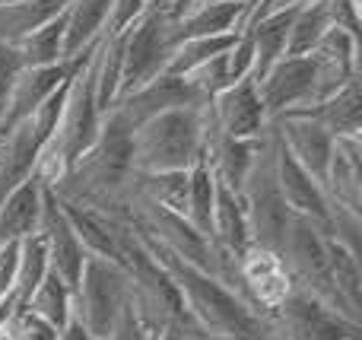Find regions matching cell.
Segmentation results:
<instances>
[{"instance_id":"32","label":"cell","mask_w":362,"mask_h":340,"mask_svg":"<svg viewBox=\"0 0 362 340\" xmlns=\"http://www.w3.org/2000/svg\"><path fill=\"white\" fill-rule=\"evenodd\" d=\"M235 35H238V32H229V35H210V38H187V42H178L163 74H172V76H187V74H194V70L204 67L206 61H213V57L226 54V51L232 48V42H235Z\"/></svg>"},{"instance_id":"13","label":"cell","mask_w":362,"mask_h":340,"mask_svg":"<svg viewBox=\"0 0 362 340\" xmlns=\"http://www.w3.org/2000/svg\"><path fill=\"white\" fill-rule=\"evenodd\" d=\"M210 118L216 131L232 140H257L267 134V115H264L257 86L248 76L226 86L210 102Z\"/></svg>"},{"instance_id":"11","label":"cell","mask_w":362,"mask_h":340,"mask_svg":"<svg viewBox=\"0 0 362 340\" xmlns=\"http://www.w3.org/2000/svg\"><path fill=\"white\" fill-rule=\"evenodd\" d=\"M267 124L280 115L302 112L315 102V70L308 57H283L255 83Z\"/></svg>"},{"instance_id":"22","label":"cell","mask_w":362,"mask_h":340,"mask_svg":"<svg viewBox=\"0 0 362 340\" xmlns=\"http://www.w3.org/2000/svg\"><path fill=\"white\" fill-rule=\"evenodd\" d=\"M210 242L216 252L238 254L248 239V220H245V207L232 188L216 182V197H213V223H210Z\"/></svg>"},{"instance_id":"44","label":"cell","mask_w":362,"mask_h":340,"mask_svg":"<svg viewBox=\"0 0 362 340\" xmlns=\"http://www.w3.org/2000/svg\"><path fill=\"white\" fill-rule=\"evenodd\" d=\"M57 340H99V337H93L80 322H76L74 315H70V322L64 324L61 331H57Z\"/></svg>"},{"instance_id":"6","label":"cell","mask_w":362,"mask_h":340,"mask_svg":"<svg viewBox=\"0 0 362 340\" xmlns=\"http://www.w3.org/2000/svg\"><path fill=\"white\" fill-rule=\"evenodd\" d=\"M238 201L245 207V220H248V239L251 245L270 248V252H280L286 226L293 220L286 201L280 194V184H276V163H274V134L261 137L255 153V163H251L248 175H245L242 188H238Z\"/></svg>"},{"instance_id":"15","label":"cell","mask_w":362,"mask_h":340,"mask_svg":"<svg viewBox=\"0 0 362 340\" xmlns=\"http://www.w3.org/2000/svg\"><path fill=\"white\" fill-rule=\"evenodd\" d=\"M270 131L276 134V140L283 143V150L308 172L318 184H325L327 175V159L334 150V137L325 131L321 124H315L305 115H280V118L270 121Z\"/></svg>"},{"instance_id":"3","label":"cell","mask_w":362,"mask_h":340,"mask_svg":"<svg viewBox=\"0 0 362 340\" xmlns=\"http://www.w3.org/2000/svg\"><path fill=\"white\" fill-rule=\"evenodd\" d=\"M210 105V102H206ZM206 105L175 108L134 127L131 163L134 172H187L204 156Z\"/></svg>"},{"instance_id":"16","label":"cell","mask_w":362,"mask_h":340,"mask_svg":"<svg viewBox=\"0 0 362 340\" xmlns=\"http://www.w3.org/2000/svg\"><path fill=\"white\" fill-rule=\"evenodd\" d=\"M200 105V99L194 95L191 83L185 76H172V74H159L150 83L137 86L134 93H127L124 99H118L115 112L124 115V121L131 127L144 124V121L156 118V115L175 112V108H194Z\"/></svg>"},{"instance_id":"30","label":"cell","mask_w":362,"mask_h":340,"mask_svg":"<svg viewBox=\"0 0 362 340\" xmlns=\"http://www.w3.org/2000/svg\"><path fill=\"white\" fill-rule=\"evenodd\" d=\"M64 29H67V19L61 13L57 19H51L32 35H25L19 45H13L19 54V64L23 67H48V64L67 61V54H64Z\"/></svg>"},{"instance_id":"17","label":"cell","mask_w":362,"mask_h":340,"mask_svg":"<svg viewBox=\"0 0 362 340\" xmlns=\"http://www.w3.org/2000/svg\"><path fill=\"white\" fill-rule=\"evenodd\" d=\"M38 233H42L45 245H48V267L51 274L64 280L74 293V286L80 283L83 264H86V252H83L80 239L74 235V229L67 226L61 207H57L54 194L45 188L42 194V216H38Z\"/></svg>"},{"instance_id":"26","label":"cell","mask_w":362,"mask_h":340,"mask_svg":"<svg viewBox=\"0 0 362 340\" xmlns=\"http://www.w3.org/2000/svg\"><path fill=\"white\" fill-rule=\"evenodd\" d=\"M127 191L169 213H187V172H134Z\"/></svg>"},{"instance_id":"25","label":"cell","mask_w":362,"mask_h":340,"mask_svg":"<svg viewBox=\"0 0 362 340\" xmlns=\"http://www.w3.org/2000/svg\"><path fill=\"white\" fill-rule=\"evenodd\" d=\"M70 0H25V4H0V42L19 45L25 35L42 29L67 10Z\"/></svg>"},{"instance_id":"42","label":"cell","mask_w":362,"mask_h":340,"mask_svg":"<svg viewBox=\"0 0 362 340\" xmlns=\"http://www.w3.org/2000/svg\"><path fill=\"white\" fill-rule=\"evenodd\" d=\"M197 4H204V0H156V6H163L165 16L175 23V19H181L185 13H191Z\"/></svg>"},{"instance_id":"1","label":"cell","mask_w":362,"mask_h":340,"mask_svg":"<svg viewBox=\"0 0 362 340\" xmlns=\"http://www.w3.org/2000/svg\"><path fill=\"white\" fill-rule=\"evenodd\" d=\"M131 134L134 127L124 121V115L112 108L102 118L99 137L93 140V146L48 191L57 201L76 204V207L95 210V213L118 210L124 204L127 188H131V175H134Z\"/></svg>"},{"instance_id":"19","label":"cell","mask_w":362,"mask_h":340,"mask_svg":"<svg viewBox=\"0 0 362 340\" xmlns=\"http://www.w3.org/2000/svg\"><path fill=\"white\" fill-rule=\"evenodd\" d=\"M293 115V112H289ZM296 115H305L315 124H321L334 140L337 137H362V76L353 83H346L340 93H334L331 99L308 105Z\"/></svg>"},{"instance_id":"33","label":"cell","mask_w":362,"mask_h":340,"mask_svg":"<svg viewBox=\"0 0 362 340\" xmlns=\"http://www.w3.org/2000/svg\"><path fill=\"white\" fill-rule=\"evenodd\" d=\"M325 248H327V264H331V277L337 283L340 296L353 305L356 312H362V264L359 254H353L350 248H344L340 242H334L325 233Z\"/></svg>"},{"instance_id":"7","label":"cell","mask_w":362,"mask_h":340,"mask_svg":"<svg viewBox=\"0 0 362 340\" xmlns=\"http://www.w3.org/2000/svg\"><path fill=\"white\" fill-rule=\"evenodd\" d=\"M175 23L165 16L163 6L150 4L146 13L131 23L121 35V86L118 99H124L127 93H134L137 86L150 83L153 76H159L169 64L172 51H175ZM118 105V102H115Z\"/></svg>"},{"instance_id":"31","label":"cell","mask_w":362,"mask_h":340,"mask_svg":"<svg viewBox=\"0 0 362 340\" xmlns=\"http://www.w3.org/2000/svg\"><path fill=\"white\" fill-rule=\"evenodd\" d=\"M334 29L331 16H327L325 0H315V4L296 10L293 25H289V38H286V57H308L312 48L325 38V32Z\"/></svg>"},{"instance_id":"47","label":"cell","mask_w":362,"mask_h":340,"mask_svg":"<svg viewBox=\"0 0 362 340\" xmlns=\"http://www.w3.org/2000/svg\"><path fill=\"white\" fill-rule=\"evenodd\" d=\"M350 340H362V337H350Z\"/></svg>"},{"instance_id":"2","label":"cell","mask_w":362,"mask_h":340,"mask_svg":"<svg viewBox=\"0 0 362 340\" xmlns=\"http://www.w3.org/2000/svg\"><path fill=\"white\" fill-rule=\"evenodd\" d=\"M134 233H137V229H134ZM140 242H144L153 252V258L165 267V274L172 277L175 290L181 293L187 318H191L200 331H206V334H213V337H226V340H264V318H257L255 312L232 290H226L213 274L185 264L181 258H175V254L165 252V248H159L156 242H150L146 235H140Z\"/></svg>"},{"instance_id":"23","label":"cell","mask_w":362,"mask_h":340,"mask_svg":"<svg viewBox=\"0 0 362 340\" xmlns=\"http://www.w3.org/2000/svg\"><path fill=\"white\" fill-rule=\"evenodd\" d=\"M108 13H112V0H70L67 10H64V19H67L64 54L76 57L80 51L93 48L105 35Z\"/></svg>"},{"instance_id":"38","label":"cell","mask_w":362,"mask_h":340,"mask_svg":"<svg viewBox=\"0 0 362 340\" xmlns=\"http://www.w3.org/2000/svg\"><path fill=\"white\" fill-rule=\"evenodd\" d=\"M315 4V0H251V4H245V13H242V25H238V32L245 29V25L257 23V19L264 16H274V13H286V10H302V6Z\"/></svg>"},{"instance_id":"39","label":"cell","mask_w":362,"mask_h":340,"mask_svg":"<svg viewBox=\"0 0 362 340\" xmlns=\"http://www.w3.org/2000/svg\"><path fill=\"white\" fill-rule=\"evenodd\" d=\"M19 70H23V64H19L16 48H13V45H6V42H0V118H4L6 99H10L13 80H16Z\"/></svg>"},{"instance_id":"48","label":"cell","mask_w":362,"mask_h":340,"mask_svg":"<svg viewBox=\"0 0 362 340\" xmlns=\"http://www.w3.org/2000/svg\"><path fill=\"white\" fill-rule=\"evenodd\" d=\"M150 4H156V0H150Z\"/></svg>"},{"instance_id":"41","label":"cell","mask_w":362,"mask_h":340,"mask_svg":"<svg viewBox=\"0 0 362 340\" xmlns=\"http://www.w3.org/2000/svg\"><path fill=\"white\" fill-rule=\"evenodd\" d=\"M102 340H150V334L140 328V322H137V315L131 312V305H124V312L118 315L115 328L108 331Z\"/></svg>"},{"instance_id":"34","label":"cell","mask_w":362,"mask_h":340,"mask_svg":"<svg viewBox=\"0 0 362 340\" xmlns=\"http://www.w3.org/2000/svg\"><path fill=\"white\" fill-rule=\"evenodd\" d=\"M6 340H57V331L48 322H42L38 315H32L29 309H16L4 324Z\"/></svg>"},{"instance_id":"21","label":"cell","mask_w":362,"mask_h":340,"mask_svg":"<svg viewBox=\"0 0 362 340\" xmlns=\"http://www.w3.org/2000/svg\"><path fill=\"white\" fill-rule=\"evenodd\" d=\"M242 13H245V4H235V0H204L191 13L175 19V32H172L175 45L187 42V38H210V35L238 32Z\"/></svg>"},{"instance_id":"36","label":"cell","mask_w":362,"mask_h":340,"mask_svg":"<svg viewBox=\"0 0 362 340\" xmlns=\"http://www.w3.org/2000/svg\"><path fill=\"white\" fill-rule=\"evenodd\" d=\"M327 6V16H331V25L346 35H353L359 42V29H362V19H359V0H325Z\"/></svg>"},{"instance_id":"40","label":"cell","mask_w":362,"mask_h":340,"mask_svg":"<svg viewBox=\"0 0 362 340\" xmlns=\"http://www.w3.org/2000/svg\"><path fill=\"white\" fill-rule=\"evenodd\" d=\"M16 258H19V242H4V245H0V303H4V299H13ZM13 303H16V299H13Z\"/></svg>"},{"instance_id":"5","label":"cell","mask_w":362,"mask_h":340,"mask_svg":"<svg viewBox=\"0 0 362 340\" xmlns=\"http://www.w3.org/2000/svg\"><path fill=\"white\" fill-rule=\"evenodd\" d=\"M213 277L226 290L235 293L257 318L274 315L283 305V299L293 293V283L286 277L280 252H270V248H261V245H245L238 254L216 252Z\"/></svg>"},{"instance_id":"27","label":"cell","mask_w":362,"mask_h":340,"mask_svg":"<svg viewBox=\"0 0 362 340\" xmlns=\"http://www.w3.org/2000/svg\"><path fill=\"white\" fill-rule=\"evenodd\" d=\"M213 197H216V178L206 163V156H200L197 163L187 169V213L185 220L197 229L204 239H210V223H213Z\"/></svg>"},{"instance_id":"4","label":"cell","mask_w":362,"mask_h":340,"mask_svg":"<svg viewBox=\"0 0 362 340\" xmlns=\"http://www.w3.org/2000/svg\"><path fill=\"white\" fill-rule=\"evenodd\" d=\"M280 261H283V267H286V277H289V283H293V290L318 299L334 315L346 318V322H353V324H362V312H356L340 296L337 283H334V277H331L327 248H325V229L321 226L302 220V216H293L286 226V235H283Z\"/></svg>"},{"instance_id":"9","label":"cell","mask_w":362,"mask_h":340,"mask_svg":"<svg viewBox=\"0 0 362 340\" xmlns=\"http://www.w3.org/2000/svg\"><path fill=\"white\" fill-rule=\"evenodd\" d=\"M362 337V324L334 315L327 305L293 290L274 315L264 318V340H350Z\"/></svg>"},{"instance_id":"28","label":"cell","mask_w":362,"mask_h":340,"mask_svg":"<svg viewBox=\"0 0 362 340\" xmlns=\"http://www.w3.org/2000/svg\"><path fill=\"white\" fill-rule=\"evenodd\" d=\"M48 245H45L42 233H29L25 239H19V258H16V283H13V299L23 309L29 303V296L35 293V286L48 274Z\"/></svg>"},{"instance_id":"43","label":"cell","mask_w":362,"mask_h":340,"mask_svg":"<svg viewBox=\"0 0 362 340\" xmlns=\"http://www.w3.org/2000/svg\"><path fill=\"white\" fill-rule=\"evenodd\" d=\"M194 334H200L197 328H187V324H178V322H172V324H165L163 331H159L153 340H187V337H194ZM206 334V331H204Z\"/></svg>"},{"instance_id":"35","label":"cell","mask_w":362,"mask_h":340,"mask_svg":"<svg viewBox=\"0 0 362 340\" xmlns=\"http://www.w3.org/2000/svg\"><path fill=\"white\" fill-rule=\"evenodd\" d=\"M251 64H255V45H251L248 32H238L232 48L226 51V70H229V83H238L251 76Z\"/></svg>"},{"instance_id":"8","label":"cell","mask_w":362,"mask_h":340,"mask_svg":"<svg viewBox=\"0 0 362 340\" xmlns=\"http://www.w3.org/2000/svg\"><path fill=\"white\" fill-rule=\"evenodd\" d=\"M131 299V280L124 267L105 258L86 254L80 283L74 286V318L93 337H105Z\"/></svg>"},{"instance_id":"24","label":"cell","mask_w":362,"mask_h":340,"mask_svg":"<svg viewBox=\"0 0 362 340\" xmlns=\"http://www.w3.org/2000/svg\"><path fill=\"white\" fill-rule=\"evenodd\" d=\"M293 16H296V10L274 13V16H264L242 29V32H248L251 45H255V64H251V76H248L251 83H257L270 67H276L286 57V38H289Z\"/></svg>"},{"instance_id":"37","label":"cell","mask_w":362,"mask_h":340,"mask_svg":"<svg viewBox=\"0 0 362 340\" xmlns=\"http://www.w3.org/2000/svg\"><path fill=\"white\" fill-rule=\"evenodd\" d=\"M150 0H112V13H108V25H105V35H118L124 32L131 23H137L140 16L146 13Z\"/></svg>"},{"instance_id":"12","label":"cell","mask_w":362,"mask_h":340,"mask_svg":"<svg viewBox=\"0 0 362 340\" xmlns=\"http://www.w3.org/2000/svg\"><path fill=\"white\" fill-rule=\"evenodd\" d=\"M308 61H312V70H315V102L312 105L331 99L346 83L362 76L359 74V42L340 29H327L325 38L312 48Z\"/></svg>"},{"instance_id":"45","label":"cell","mask_w":362,"mask_h":340,"mask_svg":"<svg viewBox=\"0 0 362 340\" xmlns=\"http://www.w3.org/2000/svg\"><path fill=\"white\" fill-rule=\"evenodd\" d=\"M187 340H226V337H213V334H204V331H200V334H194V337H187Z\"/></svg>"},{"instance_id":"46","label":"cell","mask_w":362,"mask_h":340,"mask_svg":"<svg viewBox=\"0 0 362 340\" xmlns=\"http://www.w3.org/2000/svg\"><path fill=\"white\" fill-rule=\"evenodd\" d=\"M235 4H251V0H235Z\"/></svg>"},{"instance_id":"20","label":"cell","mask_w":362,"mask_h":340,"mask_svg":"<svg viewBox=\"0 0 362 340\" xmlns=\"http://www.w3.org/2000/svg\"><path fill=\"white\" fill-rule=\"evenodd\" d=\"M42 182L35 175L25 178L23 184L0 197V245L4 242H19L29 233L38 229V216H42Z\"/></svg>"},{"instance_id":"29","label":"cell","mask_w":362,"mask_h":340,"mask_svg":"<svg viewBox=\"0 0 362 340\" xmlns=\"http://www.w3.org/2000/svg\"><path fill=\"white\" fill-rule=\"evenodd\" d=\"M23 309H29L32 315H38L42 322H48L54 331H61L64 324L70 322V315H74V293H70V286L64 283L57 274L48 271Z\"/></svg>"},{"instance_id":"10","label":"cell","mask_w":362,"mask_h":340,"mask_svg":"<svg viewBox=\"0 0 362 340\" xmlns=\"http://www.w3.org/2000/svg\"><path fill=\"white\" fill-rule=\"evenodd\" d=\"M93 48L80 51L76 57H67V61H57V64H48V67H23L13 80V89H10V99H6V108H4V118H0V131H6L10 124L16 121L29 118L32 112L45 105L51 95H57L70 80L74 74L83 67L86 54Z\"/></svg>"},{"instance_id":"18","label":"cell","mask_w":362,"mask_h":340,"mask_svg":"<svg viewBox=\"0 0 362 340\" xmlns=\"http://www.w3.org/2000/svg\"><path fill=\"white\" fill-rule=\"evenodd\" d=\"M327 204L362 216V137H337L325 175Z\"/></svg>"},{"instance_id":"14","label":"cell","mask_w":362,"mask_h":340,"mask_svg":"<svg viewBox=\"0 0 362 340\" xmlns=\"http://www.w3.org/2000/svg\"><path fill=\"white\" fill-rule=\"evenodd\" d=\"M274 163H276V184H280V194H283V201H286L289 213L302 216V220L315 223V226H321V229H327L331 204H327L325 188H321V184L283 150L276 134H274Z\"/></svg>"}]
</instances>
